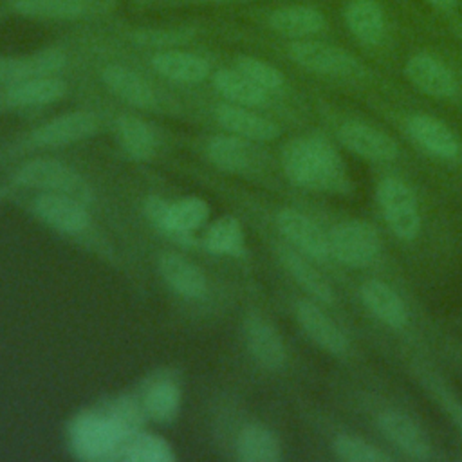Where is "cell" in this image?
I'll return each instance as SVG.
<instances>
[{"instance_id": "cell-18", "label": "cell", "mask_w": 462, "mask_h": 462, "mask_svg": "<svg viewBox=\"0 0 462 462\" xmlns=\"http://www.w3.org/2000/svg\"><path fill=\"white\" fill-rule=\"evenodd\" d=\"M406 76L428 96L446 97L455 90V78L449 69L428 54L413 56L406 65Z\"/></svg>"}, {"instance_id": "cell-13", "label": "cell", "mask_w": 462, "mask_h": 462, "mask_svg": "<svg viewBox=\"0 0 462 462\" xmlns=\"http://www.w3.org/2000/svg\"><path fill=\"white\" fill-rule=\"evenodd\" d=\"M65 63V54L58 49H43L31 56H11L0 58V85H14L18 81L51 76L60 70Z\"/></svg>"}, {"instance_id": "cell-1", "label": "cell", "mask_w": 462, "mask_h": 462, "mask_svg": "<svg viewBox=\"0 0 462 462\" xmlns=\"http://www.w3.org/2000/svg\"><path fill=\"white\" fill-rule=\"evenodd\" d=\"M285 175L298 186L336 191L346 186V168L337 152L319 137H298L283 148Z\"/></svg>"}, {"instance_id": "cell-14", "label": "cell", "mask_w": 462, "mask_h": 462, "mask_svg": "<svg viewBox=\"0 0 462 462\" xmlns=\"http://www.w3.org/2000/svg\"><path fill=\"white\" fill-rule=\"evenodd\" d=\"M159 273L162 280L180 296L184 298H200L206 289V274L199 265L184 258L175 251H164L159 256Z\"/></svg>"}, {"instance_id": "cell-12", "label": "cell", "mask_w": 462, "mask_h": 462, "mask_svg": "<svg viewBox=\"0 0 462 462\" xmlns=\"http://www.w3.org/2000/svg\"><path fill=\"white\" fill-rule=\"evenodd\" d=\"M296 319L303 332L323 350L330 354H343L348 348V341L341 328L312 301H298Z\"/></svg>"}, {"instance_id": "cell-8", "label": "cell", "mask_w": 462, "mask_h": 462, "mask_svg": "<svg viewBox=\"0 0 462 462\" xmlns=\"http://www.w3.org/2000/svg\"><path fill=\"white\" fill-rule=\"evenodd\" d=\"M280 233L305 256L314 260H327L330 256L328 236L307 215L296 209H282L276 215Z\"/></svg>"}, {"instance_id": "cell-35", "label": "cell", "mask_w": 462, "mask_h": 462, "mask_svg": "<svg viewBox=\"0 0 462 462\" xmlns=\"http://www.w3.org/2000/svg\"><path fill=\"white\" fill-rule=\"evenodd\" d=\"M126 437L132 433L141 431L143 422L146 419V413L143 410V404L139 397H130L123 395L114 401H110L103 410H101Z\"/></svg>"}, {"instance_id": "cell-30", "label": "cell", "mask_w": 462, "mask_h": 462, "mask_svg": "<svg viewBox=\"0 0 462 462\" xmlns=\"http://www.w3.org/2000/svg\"><path fill=\"white\" fill-rule=\"evenodd\" d=\"M271 27L285 36H307L321 31L325 20L319 11L303 5L278 9L271 14Z\"/></svg>"}, {"instance_id": "cell-38", "label": "cell", "mask_w": 462, "mask_h": 462, "mask_svg": "<svg viewBox=\"0 0 462 462\" xmlns=\"http://www.w3.org/2000/svg\"><path fill=\"white\" fill-rule=\"evenodd\" d=\"M168 208H170V204L166 200H162L161 197H150L144 202L146 217L150 218V222H153L164 233L168 227Z\"/></svg>"}, {"instance_id": "cell-27", "label": "cell", "mask_w": 462, "mask_h": 462, "mask_svg": "<svg viewBox=\"0 0 462 462\" xmlns=\"http://www.w3.org/2000/svg\"><path fill=\"white\" fill-rule=\"evenodd\" d=\"M116 458L128 462H171L175 453L162 437L137 431L123 440Z\"/></svg>"}, {"instance_id": "cell-39", "label": "cell", "mask_w": 462, "mask_h": 462, "mask_svg": "<svg viewBox=\"0 0 462 462\" xmlns=\"http://www.w3.org/2000/svg\"><path fill=\"white\" fill-rule=\"evenodd\" d=\"M431 2H433V4H448L449 0H431Z\"/></svg>"}, {"instance_id": "cell-34", "label": "cell", "mask_w": 462, "mask_h": 462, "mask_svg": "<svg viewBox=\"0 0 462 462\" xmlns=\"http://www.w3.org/2000/svg\"><path fill=\"white\" fill-rule=\"evenodd\" d=\"M13 7L36 18H78L90 9L88 0H14Z\"/></svg>"}, {"instance_id": "cell-37", "label": "cell", "mask_w": 462, "mask_h": 462, "mask_svg": "<svg viewBox=\"0 0 462 462\" xmlns=\"http://www.w3.org/2000/svg\"><path fill=\"white\" fill-rule=\"evenodd\" d=\"M236 69L260 85L263 90H276L283 85L282 72L267 61H262L253 56H240L236 60Z\"/></svg>"}, {"instance_id": "cell-21", "label": "cell", "mask_w": 462, "mask_h": 462, "mask_svg": "<svg viewBox=\"0 0 462 462\" xmlns=\"http://www.w3.org/2000/svg\"><path fill=\"white\" fill-rule=\"evenodd\" d=\"M208 159L220 170L229 173L244 171L251 166L254 159V152L247 139L231 135H215L208 141Z\"/></svg>"}, {"instance_id": "cell-15", "label": "cell", "mask_w": 462, "mask_h": 462, "mask_svg": "<svg viewBox=\"0 0 462 462\" xmlns=\"http://www.w3.org/2000/svg\"><path fill=\"white\" fill-rule=\"evenodd\" d=\"M215 117L224 130L247 141H271L280 134L278 126L271 119L262 117L242 105L222 103L217 106Z\"/></svg>"}, {"instance_id": "cell-28", "label": "cell", "mask_w": 462, "mask_h": 462, "mask_svg": "<svg viewBox=\"0 0 462 462\" xmlns=\"http://www.w3.org/2000/svg\"><path fill=\"white\" fill-rule=\"evenodd\" d=\"M218 94L242 106H258L267 99V90L242 74L238 69H222L213 76Z\"/></svg>"}, {"instance_id": "cell-10", "label": "cell", "mask_w": 462, "mask_h": 462, "mask_svg": "<svg viewBox=\"0 0 462 462\" xmlns=\"http://www.w3.org/2000/svg\"><path fill=\"white\" fill-rule=\"evenodd\" d=\"M337 135L348 150L368 161H392L399 153L397 143L390 135L359 121L341 125Z\"/></svg>"}, {"instance_id": "cell-25", "label": "cell", "mask_w": 462, "mask_h": 462, "mask_svg": "<svg viewBox=\"0 0 462 462\" xmlns=\"http://www.w3.org/2000/svg\"><path fill=\"white\" fill-rule=\"evenodd\" d=\"M67 90L63 79L56 76H36L11 85L5 92L9 103L18 106L47 105L60 99Z\"/></svg>"}, {"instance_id": "cell-2", "label": "cell", "mask_w": 462, "mask_h": 462, "mask_svg": "<svg viewBox=\"0 0 462 462\" xmlns=\"http://www.w3.org/2000/svg\"><path fill=\"white\" fill-rule=\"evenodd\" d=\"M126 435L99 410L79 413L69 431L70 449L83 460L116 458Z\"/></svg>"}, {"instance_id": "cell-32", "label": "cell", "mask_w": 462, "mask_h": 462, "mask_svg": "<svg viewBox=\"0 0 462 462\" xmlns=\"http://www.w3.org/2000/svg\"><path fill=\"white\" fill-rule=\"evenodd\" d=\"M209 217V206L200 197H182L168 208L166 233L189 235L200 229Z\"/></svg>"}, {"instance_id": "cell-16", "label": "cell", "mask_w": 462, "mask_h": 462, "mask_svg": "<svg viewBox=\"0 0 462 462\" xmlns=\"http://www.w3.org/2000/svg\"><path fill=\"white\" fill-rule=\"evenodd\" d=\"M143 410L148 419L168 424L171 422L180 408V390L179 384L166 375L150 377L139 397Z\"/></svg>"}, {"instance_id": "cell-23", "label": "cell", "mask_w": 462, "mask_h": 462, "mask_svg": "<svg viewBox=\"0 0 462 462\" xmlns=\"http://www.w3.org/2000/svg\"><path fill=\"white\" fill-rule=\"evenodd\" d=\"M236 457L242 462H276L282 448L276 435L262 424H247L236 437Z\"/></svg>"}, {"instance_id": "cell-6", "label": "cell", "mask_w": 462, "mask_h": 462, "mask_svg": "<svg viewBox=\"0 0 462 462\" xmlns=\"http://www.w3.org/2000/svg\"><path fill=\"white\" fill-rule=\"evenodd\" d=\"M32 208L40 220L67 235H78L90 226L83 202L69 195L40 193L32 200Z\"/></svg>"}, {"instance_id": "cell-7", "label": "cell", "mask_w": 462, "mask_h": 462, "mask_svg": "<svg viewBox=\"0 0 462 462\" xmlns=\"http://www.w3.org/2000/svg\"><path fill=\"white\" fill-rule=\"evenodd\" d=\"M99 128V121L90 112L61 114L31 134V143L36 146H65L92 137Z\"/></svg>"}, {"instance_id": "cell-33", "label": "cell", "mask_w": 462, "mask_h": 462, "mask_svg": "<svg viewBox=\"0 0 462 462\" xmlns=\"http://www.w3.org/2000/svg\"><path fill=\"white\" fill-rule=\"evenodd\" d=\"M350 31L357 40L366 43H377L384 32V20L379 5L372 0H356L346 13Z\"/></svg>"}, {"instance_id": "cell-24", "label": "cell", "mask_w": 462, "mask_h": 462, "mask_svg": "<svg viewBox=\"0 0 462 462\" xmlns=\"http://www.w3.org/2000/svg\"><path fill=\"white\" fill-rule=\"evenodd\" d=\"M408 130L422 148L439 157L449 159L458 153V143L453 132L430 116H413L408 123Z\"/></svg>"}, {"instance_id": "cell-40", "label": "cell", "mask_w": 462, "mask_h": 462, "mask_svg": "<svg viewBox=\"0 0 462 462\" xmlns=\"http://www.w3.org/2000/svg\"><path fill=\"white\" fill-rule=\"evenodd\" d=\"M217 2H224V0H217Z\"/></svg>"}, {"instance_id": "cell-11", "label": "cell", "mask_w": 462, "mask_h": 462, "mask_svg": "<svg viewBox=\"0 0 462 462\" xmlns=\"http://www.w3.org/2000/svg\"><path fill=\"white\" fill-rule=\"evenodd\" d=\"M289 54L298 65L319 74H346L356 65L348 52L321 42H294L289 47Z\"/></svg>"}, {"instance_id": "cell-31", "label": "cell", "mask_w": 462, "mask_h": 462, "mask_svg": "<svg viewBox=\"0 0 462 462\" xmlns=\"http://www.w3.org/2000/svg\"><path fill=\"white\" fill-rule=\"evenodd\" d=\"M204 245L215 254H242L245 247L242 224L229 215L213 220L204 231Z\"/></svg>"}, {"instance_id": "cell-4", "label": "cell", "mask_w": 462, "mask_h": 462, "mask_svg": "<svg viewBox=\"0 0 462 462\" xmlns=\"http://www.w3.org/2000/svg\"><path fill=\"white\" fill-rule=\"evenodd\" d=\"M330 254L348 267L370 265L379 251L381 238L377 229L363 220H346L337 224L328 235Z\"/></svg>"}, {"instance_id": "cell-22", "label": "cell", "mask_w": 462, "mask_h": 462, "mask_svg": "<svg viewBox=\"0 0 462 462\" xmlns=\"http://www.w3.org/2000/svg\"><path fill=\"white\" fill-rule=\"evenodd\" d=\"M152 65L161 76L179 83H199L209 74L208 63L202 58L182 51L157 52L152 58Z\"/></svg>"}, {"instance_id": "cell-9", "label": "cell", "mask_w": 462, "mask_h": 462, "mask_svg": "<svg viewBox=\"0 0 462 462\" xmlns=\"http://www.w3.org/2000/svg\"><path fill=\"white\" fill-rule=\"evenodd\" d=\"M245 345L258 365L278 370L285 363V345L276 327L263 316L251 314L244 325Z\"/></svg>"}, {"instance_id": "cell-3", "label": "cell", "mask_w": 462, "mask_h": 462, "mask_svg": "<svg viewBox=\"0 0 462 462\" xmlns=\"http://www.w3.org/2000/svg\"><path fill=\"white\" fill-rule=\"evenodd\" d=\"M18 186L38 189L42 193H61L81 202L90 199L85 179L69 164L56 159H32L23 162L13 175Z\"/></svg>"}, {"instance_id": "cell-26", "label": "cell", "mask_w": 462, "mask_h": 462, "mask_svg": "<svg viewBox=\"0 0 462 462\" xmlns=\"http://www.w3.org/2000/svg\"><path fill=\"white\" fill-rule=\"evenodd\" d=\"M280 260L285 265V269L291 273V276L316 300L321 303H330L334 300L332 289L328 282L314 269L312 263L307 262L305 254L300 251L283 247L280 251Z\"/></svg>"}, {"instance_id": "cell-20", "label": "cell", "mask_w": 462, "mask_h": 462, "mask_svg": "<svg viewBox=\"0 0 462 462\" xmlns=\"http://www.w3.org/2000/svg\"><path fill=\"white\" fill-rule=\"evenodd\" d=\"M361 298L368 310L384 325L401 328L408 321V310L399 294L379 280H368L361 287Z\"/></svg>"}, {"instance_id": "cell-5", "label": "cell", "mask_w": 462, "mask_h": 462, "mask_svg": "<svg viewBox=\"0 0 462 462\" xmlns=\"http://www.w3.org/2000/svg\"><path fill=\"white\" fill-rule=\"evenodd\" d=\"M377 200L386 224L401 240H413L420 231V217L413 191L402 180L388 177L377 186Z\"/></svg>"}, {"instance_id": "cell-36", "label": "cell", "mask_w": 462, "mask_h": 462, "mask_svg": "<svg viewBox=\"0 0 462 462\" xmlns=\"http://www.w3.org/2000/svg\"><path fill=\"white\" fill-rule=\"evenodd\" d=\"M334 453L346 462H390L392 457L377 449L374 444L366 442L356 435H337L334 439Z\"/></svg>"}, {"instance_id": "cell-29", "label": "cell", "mask_w": 462, "mask_h": 462, "mask_svg": "<svg viewBox=\"0 0 462 462\" xmlns=\"http://www.w3.org/2000/svg\"><path fill=\"white\" fill-rule=\"evenodd\" d=\"M116 132L121 146L134 159L144 161L155 153L157 139L152 126L135 116H121L116 123Z\"/></svg>"}, {"instance_id": "cell-19", "label": "cell", "mask_w": 462, "mask_h": 462, "mask_svg": "<svg viewBox=\"0 0 462 462\" xmlns=\"http://www.w3.org/2000/svg\"><path fill=\"white\" fill-rule=\"evenodd\" d=\"M101 79L114 96L132 106L150 108L155 103V94L150 85L137 72L123 65H106L101 72Z\"/></svg>"}, {"instance_id": "cell-17", "label": "cell", "mask_w": 462, "mask_h": 462, "mask_svg": "<svg viewBox=\"0 0 462 462\" xmlns=\"http://www.w3.org/2000/svg\"><path fill=\"white\" fill-rule=\"evenodd\" d=\"M379 428L401 451L411 458H430V444L419 426L406 415L399 411H384L379 417Z\"/></svg>"}]
</instances>
